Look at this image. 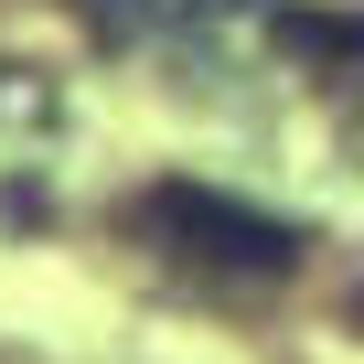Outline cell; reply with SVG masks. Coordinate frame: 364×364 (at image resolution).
Returning a JSON list of instances; mask_svg holds the SVG:
<instances>
[{"mask_svg":"<svg viewBox=\"0 0 364 364\" xmlns=\"http://www.w3.org/2000/svg\"><path fill=\"white\" fill-rule=\"evenodd\" d=\"M139 215H150V236H161L182 268H215V279H289V268H300V225H289V215H257V204H236V193H215V182H161Z\"/></svg>","mask_w":364,"mask_h":364,"instance_id":"cell-1","label":"cell"}]
</instances>
